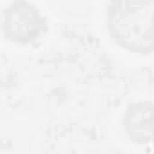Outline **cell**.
<instances>
[{
  "label": "cell",
  "instance_id": "1",
  "mask_svg": "<svg viewBox=\"0 0 154 154\" xmlns=\"http://www.w3.org/2000/svg\"><path fill=\"white\" fill-rule=\"evenodd\" d=\"M107 29L122 49L134 54L154 53V0H111Z\"/></svg>",
  "mask_w": 154,
  "mask_h": 154
},
{
  "label": "cell",
  "instance_id": "2",
  "mask_svg": "<svg viewBox=\"0 0 154 154\" xmlns=\"http://www.w3.org/2000/svg\"><path fill=\"white\" fill-rule=\"evenodd\" d=\"M45 29L40 11L27 2H15L4 11V35L11 42L27 44L36 40Z\"/></svg>",
  "mask_w": 154,
  "mask_h": 154
},
{
  "label": "cell",
  "instance_id": "3",
  "mask_svg": "<svg viewBox=\"0 0 154 154\" xmlns=\"http://www.w3.org/2000/svg\"><path fill=\"white\" fill-rule=\"evenodd\" d=\"M123 131L134 143H149L154 140V105L138 102L131 105L123 116Z\"/></svg>",
  "mask_w": 154,
  "mask_h": 154
}]
</instances>
